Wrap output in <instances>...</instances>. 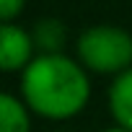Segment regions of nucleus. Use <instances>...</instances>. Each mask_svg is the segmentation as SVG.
Returning <instances> with one entry per match:
<instances>
[{"label":"nucleus","instance_id":"3","mask_svg":"<svg viewBox=\"0 0 132 132\" xmlns=\"http://www.w3.org/2000/svg\"><path fill=\"white\" fill-rule=\"evenodd\" d=\"M34 39L31 31L18 26L16 21L11 23H0V73H16L26 70L34 54Z\"/></svg>","mask_w":132,"mask_h":132},{"label":"nucleus","instance_id":"9","mask_svg":"<svg viewBox=\"0 0 132 132\" xmlns=\"http://www.w3.org/2000/svg\"><path fill=\"white\" fill-rule=\"evenodd\" d=\"M54 132H65V129H54Z\"/></svg>","mask_w":132,"mask_h":132},{"label":"nucleus","instance_id":"6","mask_svg":"<svg viewBox=\"0 0 132 132\" xmlns=\"http://www.w3.org/2000/svg\"><path fill=\"white\" fill-rule=\"evenodd\" d=\"M0 132H31V111L23 98L0 91Z\"/></svg>","mask_w":132,"mask_h":132},{"label":"nucleus","instance_id":"1","mask_svg":"<svg viewBox=\"0 0 132 132\" xmlns=\"http://www.w3.org/2000/svg\"><path fill=\"white\" fill-rule=\"evenodd\" d=\"M21 98L31 114L65 122L78 117L91 101V78L68 54H36L21 73Z\"/></svg>","mask_w":132,"mask_h":132},{"label":"nucleus","instance_id":"7","mask_svg":"<svg viewBox=\"0 0 132 132\" xmlns=\"http://www.w3.org/2000/svg\"><path fill=\"white\" fill-rule=\"evenodd\" d=\"M26 0H0V23H11L16 16H21Z\"/></svg>","mask_w":132,"mask_h":132},{"label":"nucleus","instance_id":"8","mask_svg":"<svg viewBox=\"0 0 132 132\" xmlns=\"http://www.w3.org/2000/svg\"><path fill=\"white\" fill-rule=\"evenodd\" d=\"M101 132H127V129H122V127H106V129H101Z\"/></svg>","mask_w":132,"mask_h":132},{"label":"nucleus","instance_id":"2","mask_svg":"<svg viewBox=\"0 0 132 132\" xmlns=\"http://www.w3.org/2000/svg\"><path fill=\"white\" fill-rule=\"evenodd\" d=\"M78 62L98 75H122L132 68V34L122 26H88L75 42Z\"/></svg>","mask_w":132,"mask_h":132},{"label":"nucleus","instance_id":"4","mask_svg":"<svg viewBox=\"0 0 132 132\" xmlns=\"http://www.w3.org/2000/svg\"><path fill=\"white\" fill-rule=\"evenodd\" d=\"M106 104H109V114L114 119V127L132 132V68L111 80L109 93H106Z\"/></svg>","mask_w":132,"mask_h":132},{"label":"nucleus","instance_id":"5","mask_svg":"<svg viewBox=\"0 0 132 132\" xmlns=\"http://www.w3.org/2000/svg\"><path fill=\"white\" fill-rule=\"evenodd\" d=\"M31 39L39 54H62L65 44H68V26L54 16L39 18L31 29Z\"/></svg>","mask_w":132,"mask_h":132}]
</instances>
